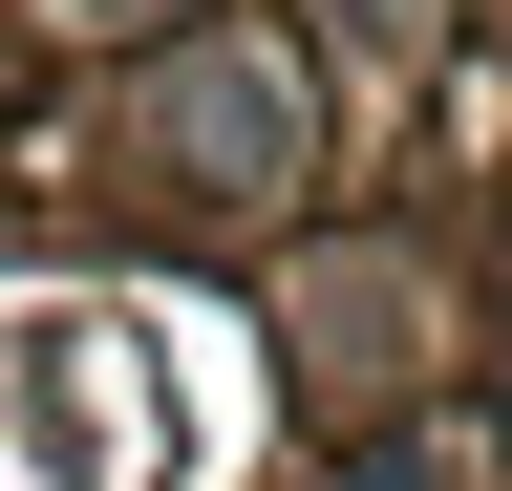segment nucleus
Segmentation results:
<instances>
[{"instance_id": "obj_1", "label": "nucleus", "mask_w": 512, "mask_h": 491, "mask_svg": "<svg viewBox=\"0 0 512 491\" xmlns=\"http://www.w3.org/2000/svg\"><path fill=\"white\" fill-rule=\"evenodd\" d=\"M128 150H150L171 193H214V214H256V193L299 171V86L256 65V43H192V65H171L150 107H128Z\"/></svg>"}, {"instance_id": "obj_2", "label": "nucleus", "mask_w": 512, "mask_h": 491, "mask_svg": "<svg viewBox=\"0 0 512 491\" xmlns=\"http://www.w3.org/2000/svg\"><path fill=\"white\" fill-rule=\"evenodd\" d=\"M86 22H128V0H86Z\"/></svg>"}]
</instances>
